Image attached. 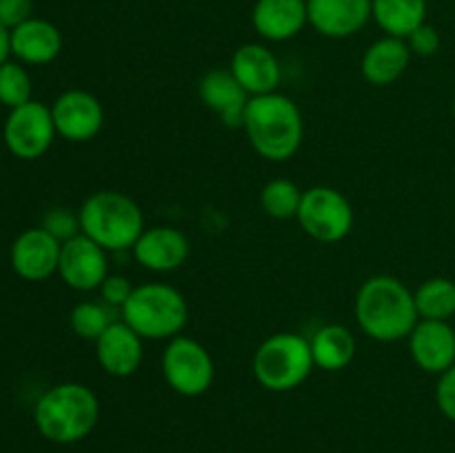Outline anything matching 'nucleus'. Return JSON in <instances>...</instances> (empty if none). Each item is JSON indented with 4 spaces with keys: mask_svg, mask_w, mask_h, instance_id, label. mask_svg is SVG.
<instances>
[{
    "mask_svg": "<svg viewBox=\"0 0 455 453\" xmlns=\"http://www.w3.org/2000/svg\"><path fill=\"white\" fill-rule=\"evenodd\" d=\"M354 311L360 331L378 342L407 340L420 322L411 289L387 274L371 275L360 284Z\"/></svg>",
    "mask_w": 455,
    "mask_h": 453,
    "instance_id": "f257e3e1",
    "label": "nucleus"
},
{
    "mask_svg": "<svg viewBox=\"0 0 455 453\" xmlns=\"http://www.w3.org/2000/svg\"><path fill=\"white\" fill-rule=\"evenodd\" d=\"M243 129L253 151L271 163L293 158L305 140L300 107L280 91L253 96L244 111Z\"/></svg>",
    "mask_w": 455,
    "mask_h": 453,
    "instance_id": "f03ea898",
    "label": "nucleus"
},
{
    "mask_svg": "<svg viewBox=\"0 0 455 453\" xmlns=\"http://www.w3.org/2000/svg\"><path fill=\"white\" fill-rule=\"evenodd\" d=\"M100 420V400L83 382H62L40 395L34 409L36 429L56 444L87 438Z\"/></svg>",
    "mask_w": 455,
    "mask_h": 453,
    "instance_id": "7ed1b4c3",
    "label": "nucleus"
},
{
    "mask_svg": "<svg viewBox=\"0 0 455 453\" xmlns=\"http://www.w3.org/2000/svg\"><path fill=\"white\" fill-rule=\"evenodd\" d=\"M80 234L100 244L105 251H132L142 235L145 213L123 191L105 189L89 195L78 209Z\"/></svg>",
    "mask_w": 455,
    "mask_h": 453,
    "instance_id": "20e7f679",
    "label": "nucleus"
},
{
    "mask_svg": "<svg viewBox=\"0 0 455 453\" xmlns=\"http://www.w3.org/2000/svg\"><path fill=\"white\" fill-rule=\"evenodd\" d=\"M123 320L142 340H172L189 320V305L176 287L147 282L133 287L123 306Z\"/></svg>",
    "mask_w": 455,
    "mask_h": 453,
    "instance_id": "39448f33",
    "label": "nucleus"
},
{
    "mask_svg": "<svg viewBox=\"0 0 455 453\" xmlns=\"http://www.w3.org/2000/svg\"><path fill=\"white\" fill-rule=\"evenodd\" d=\"M315 362L305 336L293 331L274 333L253 354V376L267 391L284 393L305 385Z\"/></svg>",
    "mask_w": 455,
    "mask_h": 453,
    "instance_id": "423d86ee",
    "label": "nucleus"
},
{
    "mask_svg": "<svg viewBox=\"0 0 455 453\" xmlns=\"http://www.w3.org/2000/svg\"><path fill=\"white\" fill-rule=\"evenodd\" d=\"M296 218L315 242L336 244L351 234L355 213L342 191L333 187H311L302 194Z\"/></svg>",
    "mask_w": 455,
    "mask_h": 453,
    "instance_id": "0eeeda50",
    "label": "nucleus"
},
{
    "mask_svg": "<svg viewBox=\"0 0 455 453\" xmlns=\"http://www.w3.org/2000/svg\"><path fill=\"white\" fill-rule=\"evenodd\" d=\"M163 376L169 389L178 395L198 398L212 389L216 364L203 342L189 336H176L169 340L163 354Z\"/></svg>",
    "mask_w": 455,
    "mask_h": 453,
    "instance_id": "6e6552de",
    "label": "nucleus"
},
{
    "mask_svg": "<svg viewBox=\"0 0 455 453\" xmlns=\"http://www.w3.org/2000/svg\"><path fill=\"white\" fill-rule=\"evenodd\" d=\"M56 124L49 107L29 100L16 107L4 123V142L7 149L20 160H36L47 154L56 138Z\"/></svg>",
    "mask_w": 455,
    "mask_h": 453,
    "instance_id": "1a4fd4ad",
    "label": "nucleus"
},
{
    "mask_svg": "<svg viewBox=\"0 0 455 453\" xmlns=\"http://www.w3.org/2000/svg\"><path fill=\"white\" fill-rule=\"evenodd\" d=\"M105 249L84 234L62 242L58 274L67 287L76 291H96L109 275V258Z\"/></svg>",
    "mask_w": 455,
    "mask_h": 453,
    "instance_id": "9d476101",
    "label": "nucleus"
},
{
    "mask_svg": "<svg viewBox=\"0 0 455 453\" xmlns=\"http://www.w3.org/2000/svg\"><path fill=\"white\" fill-rule=\"evenodd\" d=\"M56 133L69 142H89L105 127V107L84 89L60 93L52 107Z\"/></svg>",
    "mask_w": 455,
    "mask_h": 453,
    "instance_id": "9b49d317",
    "label": "nucleus"
},
{
    "mask_svg": "<svg viewBox=\"0 0 455 453\" xmlns=\"http://www.w3.org/2000/svg\"><path fill=\"white\" fill-rule=\"evenodd\" d=\"M409 354L418 369L443 376L455 364V329L443 320H420L409 333Z\"/></svg>",
    "mask_w": 455,
    "mask_h": 453,
    "instance_id": "f8f14e48",
    "label": "nucleus"
},
{
    "mask_svg": "<svg viewBox=\"0 0 455 453\" xmlns=\"http://www.w3.org/2000/svg\"><path fill=\"white\" fill-rule=\"evenodd\" d=\"M133 258L140 266L154 274H169L180 269L191 253L189 238L180 229L169 225L151 226L142 231L132 249Z\"/></svg>",
    "mask_w": 455,
    "mask_h": 453,
    "instance_id": "ddd939ff",
    "label": "nucleus"
},
{
    "mask_svg": "<svg viewBox=\"0 0 455 453\" xmlns=\"http://www.w3.org/2000/svg\"><path fill=\"white\" fill-rule=\"evenodd\" d=\"M307 16L324 38H349L373 18L371 0H307Z\"/></svg>",
    "mask_w": 455,
    "mask_h": 453,
    "instance_id": "4468645a",
    "label": "nucleus"
},
{
    "mask_svg": "<svg viewBox=\"0 0 455 453\" xmlns=\"http://www.w3.org/2000/svg\"><path fill=\"white\" fill-rule=\"evenodd\" d=\"M60 240L53 238L43 226L22 231L12 247V266L20 278L40 282L58 274L60 262Z\"/></svg>",
    "mask_w": 455,
    "mask_h": 453,
    "instance_id": "2eb2a0df",
    "label": "nucleus"
},
{
    "mask_svg": "<svg viewBox=\"0 0 455 453\" xmlns=\"http://www.w3.org/2000/svg\"><path fill=\"white\" fill-rule=\"evenodd\" d=\"M198 96L200 102L209 111H213L225 127L243 129L244 111L251 96L244 91L231 69L218 67V69L207 71L198 83Z\"/></svg>",
    "mask_w": 455,
    "mask_h": 453,
    "instance_id": "dca6fc26",
    "label": "nucleus"
},
{
    "mask_svg": "<svg viewBox=\"0 0 455 453\" xmlns=\"http://www.w3.org/2000/svg\"><path fill=\"white\" fill-rule=\"evenodd\" d=\"M229 69L251 98L278 91L283 80L278 56L262 43L240 44L231 56Z\"/></svg>",
    "mask_w": 455,
    "mask_h": 453,
    "instance_id": "f3484780",
    "label": "nucleus"
},
{
    "mask_svg": "<svg viewBox=\"0 0 455 453\" xmlns=\"http://www.w3.org/2000/svg\"><path fill=\"white\" fill-rule=\"evenodd\" d=\"M96 360L102 371L109 376H133L145 360L142 338L124 320H114L96 340Z\"/></svg>",
    "mask_w": 455,
    "mask_h": 453,
    "instance_id": "a211bd4d",
    "label": "nucleus"
},
{
    "mask_svg": "<svg viewBox=\"0 0 455 453\" xmlns=\"http://www.w3.org/2000/svg\"><path fill=\"white\" fill-rule=\"evenodd\" d=\"M251 25L262 40L284 43L309 25L307 0H256L251 9Z\"/></svg>",
    "mask_w": 455,
    "mask_h": 453,
    "instance_id": "6ab92c4d",
    "label": "nucleus"
},
{
    "mask_svg": "<svg viewBox=\"0 0 455 453\" xmlns=\"http://www.w3.org/2000/svg\"><path fill=\"white\" fill-rule=\"evenodd\" d=\"M411 49H409L407 40L394 38V36H385V38L376 40L367 47L360 60V71H363L364 80L376 87H389L395 80L404 76L411 62Z\"/></svg>",
    "mask_w": 455,
    "mask_h": 453,
    "instance_id": "aec40b11",
    "label": "nucleus"
},
{
    "mask_svg": "<svg viewBox=\"0 0 455 453\" xmlns=\"http://www.w3.org/2000/svg\"><path fill=\"white\" fill-rule=\"evenodd\" d=\"M62 52V36L56 25L40 18H29L12 29V53L27 65H47Z\"/></svg>",
    "mask_w": 455,
    "mask_h": 453,
    "instance_id": "412c9836",
    "label": "nucleus"
},
{
    "mask_svg": "<svg viewBox=\"0 0 455 453\" xmlns=\"http://www.w3.org/2000/svg\"><path fill=\"white\" fill-rule=\"evenodd\" d=\"M311 355H314L315 367L323 371H340L349 367L355 358V336L345 324H327L320 327L309 340Z\"/></svg>",
    "mask_w": 455,
    "mask_h": 453,
    "instance_id": "4be33fe9",
    "label": "nucleus"
},
{
    "mask_svg": "<svg viewBox=\"0 0 455 453\" xmlns=\"http://www.w3.org/2000/svg\"><path fill=\"white\" fill-rule=\"evenodd\" d=\"M427 0H371L376 25L394 38H409L411 31L427 22Z\"/></svg>",
    "mask_w": 455,
    "mask_h": 453,
    "instance_id": "5701e85b",
    "label": "nucleus"
},
{
    "mask_svg": "<svg viewBox=\"0 0 455 453\" xmlns=\"http://www.w3.org/2000/svg\"><path fill=\"white\" fill-rule=\"evenodd\" d=\"M420 320H449L455 315V282L449 278H429L413 291Z\"/></svg>",
    "mask_w": 455,
    "mask_h": 453,
    "instance_id": "b1692460",
    "label": "nucleus"
},
{
    "mask_svg": "<svg viewBox=\"0 0 455 453\" xmlns=\"http://www.w3.org/2000/svg\"><path fill=\"white\" fill-rule=\"evenodd\" d=\"M302 194H305V191H302L293 180L275 178V180H269L260 189V207L269 218H275V220H289V218L298 216Z\"/></svg>",
    "mask_w": 455,
    "mask_h": 453,
    "instance_id": "393cba45",
    "label": "nucleus"
},
{
    "mask_svg": "<svg viewBox=\"0 0 455 453\" xmlns=\"http://www.w3.org/2000/svg\"><path fill=\"white\" fill-rule=\"evenodd\" d=\"M69 322L76 336L83 338V340L96 342L114 320H111L109 306H107L105 302L84 300L74 306V311H71L69 315Z\"/></svg>",
    "mask_w": 455,
    "mask_h": 453,
    "instance_id": "a878e982",
    "label": "nucleus"
},
{
    "mask_svg": "<svg viewBox=\"0 0 455 453\" xmlns=\"http://www.w3.org/2000/svg\"><path fill=\"white\" fill-rule=\"evenodd\" d=\"M31 100V78L18 62L0 65V102L9 109L27 105Z\"/></svg>",
    "mask_w": 455,
    "mask_h": 453,
    "instance_id": "bb28decb",
    "label": "nucleus"
},
{
    "mask_svg": "<svg viewBox=\"0 0 455 453\" xmlns=\"http://www.w3.org/2000/svg\"><path fill=\"white\" fill-rule=\"evenodd\" d=\"M40 226L49 231L56 240H60V242H67V240L80 234V218L78 213L69 211L67 207H53L44 213Z\"/></svg>",
    "mask_w": 455,
    "mask_h": 453,
    "instance_id": "cd10ccee",
    "label": "nucleus"
},
{
    "mask_svg": "<svg viewBox=\"0 0 455 453\" xmlns=\"http://www.w3.org/2000/svg\"><path fill=\"white\" fill-rule=\"evenodd\" d=\"M409 49H411L413 56L429 58L435 56L440 52V44H443V38H440V31L435 29L434 25L425 22V25L418 27L416 31H411L407 38Z\"/></svg>",
    "mask_w": 455,
    "mask_h": 453,
    "instance_id": "c85d7f7f",
    "label": "nucleus"
},
{
    "mask_svg": "<svg viewBox=\"0 0 455 453\" xmlns=\"http://www.w3.org/2000/svg\"><path fill=\"white\" fill-rule=\"evenodd\" d=\"M100 298L107 306H120L123 309L124 302L129 300V296L133 293V284L129 282V278L124 275H107L105 282L100 284Z\"/></svg>",
    "mask_w": 455,
    "mask_h": 453,
    "instance_id": "c756f323",
    "label": "nucleus"
},
{
    "mask_svg": "<svg viewBox=\"0 0 455 453\" xmlns=\"http://www.w3.org/2000/svg\"><path fill=\"white\" fill-rule=\"evenodd\" d=\"M435 404L447 420L455 422V364L438 376L435 385Z\"/></svg>",
    "mask_w": 455,
    "mask_h": 453,
    "instance_id": "7c9ffc66",
    "label": "nucleus"
},
{
    "mask_svg": "<svg viewBox=\"0 0 455 453\" xmlns=\"http://www.w3.org/2000/svg\"><path fill=\"white\" fill-rule=\"evenodd\" d=\"M34 0H0V25L9 31L20 27L31 18Z\"/></svg>",
    "mask_w": 455,
    "mask_h": 453,
    "instance_id": "2f4dec72",
    "label": "nucleus"
},
{
    "mask_svg": "<svg viewBox=\"0 0 455 453\" xmlns=\"http://www.w3.org/2000/svg\"><path fill=\"white\" fill-rule=\"evenodd\" d=\"M9 53H12V31L0 25V65L7 62Z\"/></svg>",
    "mask_w": 455,
    "mask_h": 453,
    "instance_id": "473e14b6",
    "label": "nucleus"
},
{
    "mask_svg": "<svg viewBox=\"0 0 455 453\" xmlns=\"http://www.w3.org/2000/svg\"><path fill=\"white\" fill-rule=\"evenodd\" d=\"M451 109H453V118H455V91H453V102H451Z\"/></svg>",
    "mask_w": 455,
    "mask_h": 453,
    "instance_id": "72a5a7b5",
    "label": "nucleus"
}]
</instances>
